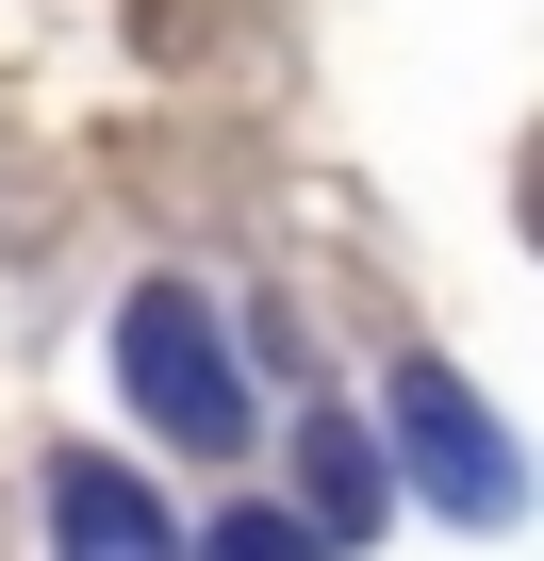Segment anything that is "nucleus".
Instances as JSON below:
<instances>
[{
  "label": "nucleus",
  "instance_id": "7ed1b4c3",
  "mask_svg": "<svg viewBox=\"0 0 544 561\" xmlns=\"http://www.w3.org/2000/svg\"><path fill=\"white\" fill-rule=\"evenodd\" d=\"M50 528H67L83 561H165V545H182V512H165L149 479H116V462H50Z\"/></svg>",
  "mask_w": 544,
  "mask_h": 561
},
{
  "label": "nucleus",
  "instance_id": "20e7f679",
  "mask_svg": "<svg viewBox=\"0 0 544 561\" xmlns=\"http://www.w3.org/2000/svg\"><path fill=\"white\" fill-rule=\"evenodd\" d=\"M314 495H331V528H363V512H380V479H363V446H347V430L314 446Z\"/></svg>",
  "mask_w": 544,
  "mask_h": 561
},
{
  "label": "nucleus",
  "instance_id": "f03ea898",
  "mask_svg": "<svg viewBox=\"0 0 544 561\" xmlns=\"http://www.w3.org/2000/svg\"><path fill=\"white\" fill-rule=\"evenodd\" d=\"M396 446L429 462V495H445V512H478V528L511 512V446H495V413H478L445 364H396Z\"/></svg>",
  "mask_w": 544,
  "mask_h": 561
},
{
  "label": "nucleus",
  "instance_id": "f257e3e1",
  "mask_svg": "<svg viewBox=\"0 0 544 561\" xmlns=\"http://www.w3.org/2000/svg\"><path fill=\"white\" fill-rule=\"evenodd\" d=\"M116 380H132L149 430H182V446H247V380H231V347H215V314L182 298V280H149V298L116 314Z\"/></svg>",
  "mask_w": 544,
  "mask_h": 561
}]
</instances>
